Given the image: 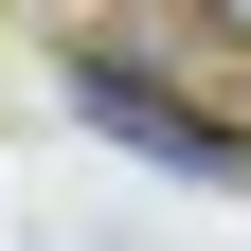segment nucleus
Instances as JSON below:
<instances>
[{"label": "nucleus", "mask_w": 251, "mask_h": 251, "mask_svg": "<svg viewBox=\"0 0 251 251\" xmlns=\"http://www.w3.org/2000/svg\"><path fill=\"white\" fill-rule=\"evenodd\" d=\"M54 90H72V126H108L126 162H162V179H251V126H233V108H198L162 54L72 36V54H54Z\"/></svg>", "instance_id": "obj_1"}, {"label": "nucleus", "mask_w": 251, "mask_h": 251, "mask_svg": "<svg viewBox=\"0 0 251 251\" xmlns=\"http://www.w3.org/2000/svg\"><path fill=\"white\" fill-rule=\"evenodd\" d=\"M198 36H233V54H251V0H198Z\"/></svg>", "instance_id": "obj_2"}]
</instances>
